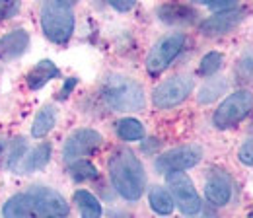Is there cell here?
<instances>
[{
  "label": "cell",
  "instance_id": "83f0119b",
  "mask_svg": "<svg viewBox=\"0 0 253 218\" xmlns=\"http://www.w3.org/2000/svg\"><path fill=\"white\" fill-rule=\"evenodd\" d=\"M238 158L244 166H253V140H248L240 146V152H238Z\"/></svg>",
  "mask_w": 253,
  "mask_h": 218
},
{
  "label": "cell",
  "instance_id": "6da1fadb",
  "mask_svg": "<svg viewBox=\"0 0 253 218\" xmlns=\"http://www.w3.org/2000/svg\"><path fill=\"white\" fill-rule=\"evenodd\" d=\"M109 177L117 193L126 201H138L146 187V174L140 160L128 148H119L109 158Z\"/></svg>",
  "mask_w": 253,
  "mask_h": 218
},
{
  "label": "cell",
  "instance_id": "ffe728a7",
  "mask_svg": "<svg viewBox=\"0 0 253 218\" xmlns=\"http://www.w3.org/2000/svg\"><path fill=\"white\" fill-rule=\"evenodd\" d=\"M74 203L78 205L80 217L82 218H101V205L90 191H76L74 193Z\"/></svg>",
  "mask_w": 253,
  "mask_h": 218
},
{
  "label": "cell",
  "instance_id": "3957f363",
  "mask_svg": "<svg viewBox=\"0 0 253 218\" xmlns=\"http://www.w3.org/2000/svg\"><path fill=\"white\" fill-rule=\"evenodd\" d=\"M41 28L53 43H66L74 31V14L70 6H64L59 0H47L41 8Z\"/></svg>",
  "mask_w": 253,
  "mask_h": 218
},
{
  "label": "cell",
  "instance_id": "8992f818",
  "mask_svg": "<svg viewBox=\"0 0 253 218\" xmlns=\"http://www.w3.org/2000/svg\"><path fill=\"white\" fill-rule=\"evenodd\" d=\"M35 218H68V203L64 197L49 187H32L28 191Z\"/></svg>",
  "mask_w": 253,
  "mask_h": 218
},
{
  "label": "cell",
  "instance_id": "1f68e13d",
  "mask_svg": "<svg viewBox=\"0 0 253 218\" xmlns=\"http://www.w3.org/2000/svg\"><path fill=\"white\" fill-rule=\"evenodd\" d=\"M4 148H6V140L0 136V156H2V152H4Z\"/></svg>",
  "mask_w": 253,
  "mask_h": 218
},
{
  "label": "cell",
  "instance_id": "7402d4cb",
  "mask_svg": "<svg viewBox=\"0 0 253 218\" xmlns=\"http://www.w3.org/2000/svg\"><path fill=\"white\" fill-rule=\"evenodd\" d=\"M70 175L74 181H90L97 177V170L94 164H90L88 160H74L70 162Z\"/></svg>",
  "mask_w": 253,
  "mask_h": 218
},
{
  "label": "cell",
  "instance_id": "cb8c5ba5",
  "mask_svg": "<svg viewBox=\"0 0 253 218\" xmlns=\"http://www.w3.org/2000/svg\"><path fill=\"white\" fill-rule=\"evenodd\" d=\"M28 150V144H26V138H14L12 144H10V150H8V168L12 172H18L20 170V164L26 156Z\"/></svg>",
  "mask_w": 253,
  "mask_h": 218
},
{
  "label": "cell",
  "instance_id": "836d02e7",
  "mask_svg": "<svg viewBox=\"0 0 253 218\" xmlns=\"http://www.w3.org/2000/svg\"><path fill=\"white\" fill-rule=\"evenodd\" d=\"M248 218H253V211H252V213H250V217H248Z\"/></svg>",
  "mask_w": 253,
  "mask_h": 218
},
{
  "label": "cell",
  "instance_id": "30bf717a",
  "mask_svg": "<svg viewBox=\"0 0 253 218\" xmlns=\"http://www.w3.org/2000/svg\"><path fill=\"white\" fill-rule=\"evenodd\" d=\"M101 134L94 129H78L74 131L66 142H64L63 156L66 162H74V160H82L84 156H90L101 146Z\"/></svg>",
  "mask_w": 253,
  "mask_h": 218
},
{
  "label": "cell",
  "instance_id": "277c9868",
  "mask_svg": "<svg viewBox=\"0 0 253 218\" xmlns=\"http://www.w3.org/2000/svg\"><path fill=\"white\" fill-rule=\"evenodd\" d=\"M253 109V93L248 90H240L228 95L218 109L212 115V123L216 129H232L248 117V113Z\"/></svg>",
  "mask_w": 253,
  "mask_h": 218
},
{
  "label": "cell",
  "instance_id": "d6a6232c",
  "mask_svg": "<svg viewBox=\"0 0 253 218\" xmlns=\"http://www.w3.org/2000/svg\"><path fill=\"white\" fill-rule=\"evenodd\" d=\"M61 4H64V6H70V4H74V2H78V0H59Z\"/></svg>",
  "mask_w": 253,
  "mask_h": 218
},
{
  "label": "cell",
  "instance_id": "9a60e30c",
  "mask_svg": "<svg viewBox=\"0 0 253 218\" xmlns=\"http://www.w3.org/2000/svg\"><path fill=\"white\" fill-rule=\"evenodd\" d=\"M61 72H59V68H57V64L53 61H49V59H45V61H39L35 66H33L32 70L28 72V76H26V80H28V86H30V90H41L47 82H51L53 78H57Z\"/></svg>",
  "mask_w": 253,
  "mask_h": 218
},
{
  "label": "cell",
  "instance_id": "44dd1931",
  "mask_svg": "<svg viewBox=\"0 0 253 218\" xmlns=\"http://www.w3.org/2000/svg\"><path fill=\"white\" fill-rule=\"evenodd\" d=\"M117 134H119L121 140L134 142V140H140V138L144 136V127H142L140 121L126 117V119H121V121L117 123Z\"/></svg>",
  "mask_w": 253,
  "mask_h": 218
},
{
  "label": "cell",
  "instance_id": "7a4b0ae2",
  "mask_svg": "<svg viewBox=\"0 0 253 218\" xmlns=\"http://www.w3.org/2000/svg\"><path fill=\"white\" fill-rule=\"evenodd\" d=\"M101 95L105 103L115 111H140L144 109V90L138 82L126 76H109L103 82Z\"/></svg>",
  "mask_w": 253,
  "mask_h": 218
},
{
  "label": "cell",
  "instance_id": "f1b7e54d",
  "mask_svg": "<svg viewBox=\"0 0 253 218\" xmlns=\"http://www.w3.org/2000/svg\"><path fill=\"white\" fill-rule=\"evenodd\" d=\"M195 2L205 4L209 8H214V10H228V8L238 4V0H195Z\"/></svg>",
  "mask_w": 253,
  "mask_h": 218
},
{
  "label": "cell",
  "instance_id": "8fae6325",
  "mask_svg": "<svg viewBox=\"0 0 253 218\" xmlns=\"http://www.w3.org/2000/svg\"><path fill=\"white\" fill-rule=\"evenodd\" d=\"M244 18H246V10H242V8H228V10H222L218 14L207 18V20L201 24V33H203V35H209V37L224 35V33L232 31L234 28H238Z\"/></svg>",
  "mask_w": 253,
  "mask_h": 218
},
{
  "label": "cell",
  "instance_id": "2e32d148",
  "mask_svg": "<svg viewBox=\"0 0 253 218\" xmlns=\"http://www.w3.org/2000/svg\"><path fill=\"white\" fill-rule=\"evenodd\" d=\"M51 160V144L49 142H41L33 148L30 154L24 156L22 164H20V170L18 174H32V172H37V170H43Z\"/></svg>",
  "mask_w": 253,
  "mask_h": 218
},
{
  "label": "cell",
  "instance_id": "484cf974",
  "mask_svg": "<svg viewBox=\"0 0 253 218\" xmlns=\"http://www.w3.org/2000/svg\"><path fill=\"white\" fill-rule=\"evenodd\" d=\"M236 76H238L240 82H250V80H253V49L246 51L242 55V59L238 61Z\"/></svg>",
  "mask_w": 253,
  "mask_h": 218
},
{
  "label": "cell",
  "instance_id": "5b68a950",
  "mask_svg": "<svg viewBox=\"0 0 253 218\" xmlns=\"http://www.w3.org/2000/svg\"><path fill=\"white\" fill-rule=\"evenodd\" d=\"M183 45H185V35L181 31H173V33L162 37L158 43L152 47V51L148 53L146 70L150 74H154V76L164 72L173 62V59L181 53Z\"/></svg>",
  "mask_w": 253,
  "mask_h": 218
},
{
  "label": "cell",
  "instance_id": "4316f807",
  "mask_svg": "<svg viewBox=\"0 0 253 218\" xmlns=\"http://www.w3.org/2000/svg\"><path fill=\"white\" fill-rule=\"evenodd\" d=\"M18 10H20L18 0H0V20H6V18L16 16Z\"/></svg>",
  "mask_w": 253,
  "mask_h": 218
},
{
  "label": "cell",
  "instance_id": "f546056e",
  "mask_svg": "<svg viewBox=\"0 0 253 218\" xmlns=\"http://www.w3.org/2000/svg\"><path fill=\"white\" fill-rule=\"evenodd\" d=\"M117 12H128V10H132L134 8V4H136V0H107Z\"/></svg>",
  "mask_w": 253,
  "mask_h": 218
},
{
  "label": "cell",
  "instance_id": "e0dca14e",
  "mask_svg": "<svg viewBox=\"0 0 253 218\" xmlns=\"http://www.w3.org/2000/svg\"><path fill=\"white\" fill-rule=\"evenodd\" d=\"M2 217L4 218H35L32 209V201L28 193H20L14 195L12 199H8V203L2 209Z\"/></svg>",
  "mask_w": 253,
  "mask_h": 218
},
{
  "label": "cell",
  "instance_id": "5bb4252c",
  "mask_svg": "<svg viewBox=\"0 0 253 218\" xmlns=\"http://www.w3.org/2000/svg\"><path fill=\"white\" fill-rule=\"evenodd\" d=\"M158 18L164 24H169V26H187V24L195 22L197 12L183 4H164V6H160Z\"/></svg>",
  "mask_w": 253,
  "mask_h": 218
},
{
  "label": "cell",
  "instance_id": "4fadbf2b",
  "mask_svg": "<svg viewBox=\"0 0 253 218\" xmlns=\"http://www.w3.org/2000/svg\"><path fill=\"white\" fill-rule=\"evenodd\" d=\"M30 47V35L26 30H14L0 37V61H14L22 57Z\"/></svg>",
  "mask_w": 253,
  "mask_h": 218
},
{
  "label": "cell",
  "instance_id": "9c48e42d",
  "mask_svg": "<svg viewBox=\"0 0 253 218\" xmlns=\"http://www.w3.org/2000/svg\"><path fill=\"white\" fill-rule=\"evenodd\" d=\"M203 158V150L197 144H187V146H179L173 148L166 154L158 156L156 160V172L158 174H173V172H185L193 166H197Z\"/></svg>",
  "mask_w": 253,
  "mask_h": 218
},
{
  "label": "cell",
  "instance_id": "603a6c76",
  "mask_svg": "<svg viewBox=\"0 0 253 218\" xmlns=\"http://www.w3.org/2000/svg\"><path fill=\"white\" fill-rule=\"evenodd\" d=\"M226 90V80L224 78H214V80H209L201 92H199V103H211L214 101L220 93H224Z\"/></svg>",
  "mask_w": 253,
  "mask_h": 218
},
{
  "label": "cell",
  "instance_id": "52a82bcc",
  "mask_svg": "<svg viewBox=\"0 0 253 218\" xmlns=\"http://www.w3.org/2000/svg\"><path fill=\"white\" fill-rule=\"evenodd\" d=\"M168 185L171 191L173 201L177 203L179 211L187 217H193L197 213H201L203 203L199 199V193L193 185V181L189 179V175L185 172H173L168 174Z\"/></svg>",
  "mask_w": 253,
  "mask_h": 218
},
{
  "label": "cell",
  "instance_id": "ba28073f",
  "mask_svg": "<svg viewBox=\"0 0 253 218\" xmlns=\"http://www.w3.org/2000/svg\"><path fill=\"white\" fill-rule=\"evenodd\" d=\"M193 88H195V82L191 76H173L156 86V90L152 93V101L158 109H169L183 103L193 92Z\"/></svg>",
  "mask_w": 253,
  "mask_h": 218
},
{
  "label": "cell",
  "instance_id": "d6986e66",
  "mask_svg": "<svg viewBox=\"0 0 253 218\" xmlns=\"http://www.w3.org/2000/svg\"><path fill=\"white\" fill-rule=\"evenodd\" d=\"M148 203H150V209L156 213V215H162V217H168L173 213V207H175V201L173 197L169 195L168 189L164 187H152L150 195H148Z\"/></svg>",
  "mask_w": 253,
  "mask_h": 218
},
{
  "label": "cell",
  "instance_id": "d4e9b609",
  "mask_svg": "<svg viewBox=\"0 0 253 218\" xmlns=\"http://www.w3.org/2000/svg\"><path fill=\"white\" fill-rule=\"evenodd\" d=\"M222 61H224V59H222L220 53H216V51L207 53V55L203 57L201 64H199V74H201V76H214V74L220 70Z\"/></svg>",
  "mask_w": 253,
  "mask_h": 218
},
{
  "label": "cell",
  "instance_id": "ac0fdd59",
  "mask_svg": "<svg viewBox=\"0 0 253 218\" xmlns=\"http://www.w3.org/2000/svg\"><path fill=\"white\" fill-rule=\"evenodd\" d=\"M55 123H57V109L51 107V105H45V107L35 115V119H33L32 136H35V138L47 136V134L53 131Z\"/></svg>",
  "mask_w": 253,
  "mask_h": 218
},
{
  "label": "cell",
  "instance_id": "4dcf8cb0",
  "mask_svg": "<svg viewBox=\"0 0 253 218\" xmlns=\"http://www.w3.org/2000/svg\"><path fill=\"white\" fill-rule=\"evenodd\" d=\"M72 86H76V78H70V80L64 84L63 92H61V93H63V97H66V95H68V92L72 90Z\"/></svg>",
  "mask_w": 253,
  "mask_h": 218
},
{
  "label": "cell",
  "instance_id": "7c38bea8",
  "mask_svg": "<svg viewBox=\"0 0 253 218\" xmlns=\"http://www.w3.org/2000/svg\"><path fill=\"white\" fill-rule=\"evenodd\" d=\"M205 195L211 205L224 207L232 199V179L222 170H211L207 183H205Z\"/></svg>",
  "mask_w": 253,
  "mask_h": 218
}]
</instances>
